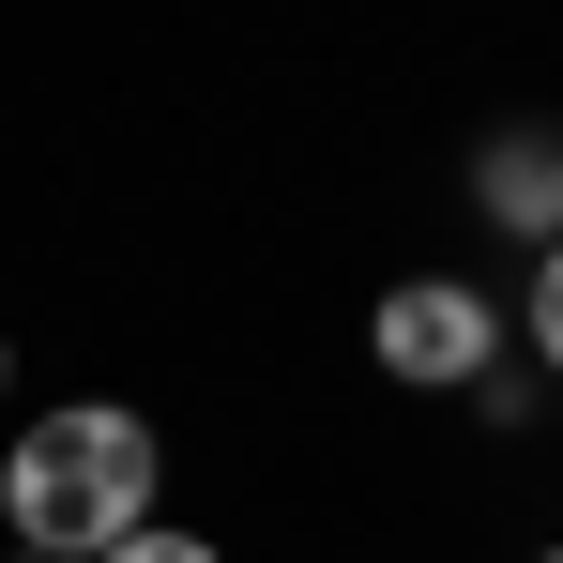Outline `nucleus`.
I'll return each instance as SVG.
<instances>
[{
    "instance_id": "f257e3e1",
    "label": "nucleus",
    "mask_w": 563,
    "mask_h": 563,
    "mask_svg": "<svg viewBox=\"0 0 563 563\" xmlns=\"http://www.w3.org/2000/svg\"><path fill=\"white\" fill-rule=\"evenodd\" d=\"M153 487H168V442L122 396H62V411H31L0 442V518H15L31 563H107L137 518H168Z\"/></svg>"
},
{
    "instance_id": "f03ea898",
    "label": "nucleus",
    "mask_w": 563,
    "mask_h": 563,
    "mask_svg": "<svg viewBox=\"0 0 563 563\" xmlns=\"http://www.w3.org/2000/svg\"><path fill=\"white\" fill-rule=\"evenodd\" d=\"M366 366L396 380V396H472L487 366H518V335H503V289H487V275H457V260H442V275H396V289L366 305Z\"/></svg>"
},
{
    "instance_id": "7ed1b4c3",
    "label": "nucleus",
    "mask_w": 563,
    "mask_h": 563,
    "mask_svg": "<svg viewBox=\"0 0 563 563\" xmlns=\"http://www.w3.org/2000/svg\"><path fill=\"white\" fill-rule=\"evenodd\" d=\"M472 213H487L503 244H549V122H503V137L472 153Z\"/></svg>"
},
{
    "instance_id": "20e7f679",
    "label": "nucleus",
    "mask_w": 563,
    "mask_h": 563,
    "mask_svg": "<svg viewBox=\"0 0 563 563\" xmlns=\"http://www.w3.org/2000/svg\"><path fill=\"white\" fill-rule=\"evenodd\" d=\"M503 335H518V366L563 396V244H533V275H518V305H503Z\"/></svg>"
},
{
    "instance_id": "39448f33",
    "label": "nucleus",
    "mask_w": 563,
    "mask_h": 563,
    "mask_svg": "<svg viewBox=\"0 0 563 563\" xmlns=\"http://www.w3.org/2000/svg\"><path fill=\"white\" fill-rule=\"evenodd\" d=\"M457 411H472V427H503V442H518V427H549V380H533V366H487V380L457 396Z\"/></svg>"
},
{
    "instance_id": "423d86ee",
    "label": "nucleus",
    "mask_w": 563,
    "mask_h": 563,
    "mask_svg": "<svg viewBox=\"0 0 563 563\" xmlns=\"http://www.w3.org/2000/svg\"><path fill=\"white\" fill-rule=\"evenodd\" d=\"M107 563H229V549H213V533H184V518H137Z\"/></svg>"
},
{
    "instance_id": "0eeeda50",
    "label": "nucleus",
    "mask_w": 563,
    "mask_h": 563,
    "mask_svg": "<svg viewBox=\"0 0 563 563\" xmlns=\"http://www.w3.org/2000/svg\"><path fill=\"white\" fill-rule=\"evenodd\" d=\"M549 244H563V122H549Z\"/></svg>"
},
{
    "instance_id": "6e6552de",
    "label": "nucleus",
    "mask_w": 563,
    "mask_h": 563,
    "mask_svg": "<svg viewBox=\"0 0 563 563\" xmlns=\"http://www.w3.org/2000/svg\"><path fill=\"white\" fill-rule=\"evenodd\" d=\"M0 396H15V335H0Z\"/></svg>"
},
{
    "instance_id": "1a4fd4ad",
    "label": "nucleus",
    "mask_w": 563,
    "mask_h": 563,
    "mask_svg": "<svg viewBox=\"0 0 563 563\" xmlns=\"http://www.w3.org/2000/svg\"><path fill=\"white\" fill-rule=\"evenodd\" d=\"M518 563H563V533H549V549H518Z\"/></svg>"
},
{
    "instance_id": "9d476101",
    "label": "nucleus",
    "mask_w": 563,
    "mask_h": 563,
    "mask_svg": "<svg viewBox=\"0 0 563 563\" xmlns=\"http://www.w3.org/2000/svg\"><path fill=\"white\" fill-rule=\"evenodd\" d=\"M0 563H31V549H0Z\"/></svg>"
}]
</instances>
